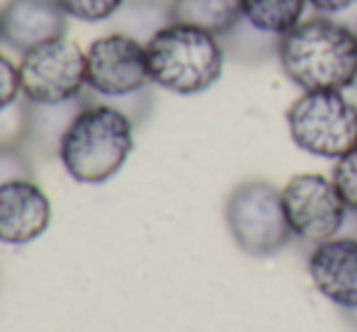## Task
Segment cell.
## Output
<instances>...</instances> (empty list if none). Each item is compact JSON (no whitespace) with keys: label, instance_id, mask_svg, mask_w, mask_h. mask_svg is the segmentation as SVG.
Instances as JSON below:
<instances>
[{"label":"cell","instance_id":"6da1fadb","mask_svg":"<svg viewBox=\"0 0 357 332\" xmlns=\"http://www.w3.org/2000/svg\"><path fill=\"white\" fill-rule=\"evenodd\" d=\"M284 78L301 90H353L357 29L338 17L311 15L280 39L275 52Z\"/></svg>","mask_w":357,"mask_h":332},{"label":"cell","instance_id":"7a4b0ae2","mask_svg":"<svg viewBox=\"0 0 357 332\" xmlns=\"http://www.w3.org/2000/svg\"><path fill=\"white\" fill-rule=\"evenodd\" d=\"M134 132L137 124L127 112L83 95V107L59 139L56 158L75 182L105 184L134 153Z\"/></svg>","mask_w":357,"mask_h":332},{"label":"cell","instance_id":"3957f363","mask_svg":"<svg viewBox=\"0 0 357 332\" xmlns=\"http://www.w3.org/2000/svg\"><path fill=\"white\" fill-rule=\"evenodd\" d=\"M151 83L173 95H202L221 80L226 44L195 24L168 19L146 39Z\"/></svg>","mask_w":357,"mask_h":332},{"label":"cell","instance_id":"277c9868","mask_svg":"<svg viewBox=\"0 0 357 332\" xmlns=\"http://www.w3.org/2000/svg\"><path fill=\"white\" fill-rule=\"evenodd\" d=\"M85 97L119 107L142 124L151 107L146 42L127 32H107L85 49Z\"/></svg>","mask_w":357,"mask_h":332},{"label":"cell","instance_id":"5b68a950","mask_svg":"<svg viewBox=\"0 0 357 332\" xmlns=\"http://www.w3.org/2000/svg\"><path fill=\"white\" fill-rule=\"evenodd\" d=\"M284 122L291 143L314 158L338 160L357 145V102L348 90H301Z\"/></svg>","mask_w":357,"mask_h":332},{"label":"cell","instance_id":"8992f818","mask_svg":"<svg viewBox=\"0 0 357 332\" xmlns=\"http://www.w3.org/2000/svg\"><path fill=\"white\" fill-rule=\"evenodd\" d=\"M224 216L234 243L253 258L280 253L294 238L284 214L282 192L268 180L241 182L226 199Z\"/></svg>","mask_w":357,"mask_h":332},{"label":"cell","instance_id":"52a82bcc","mask_svg":"<svg viewBox=\"0 0 357 332\" xmlns=\"http://www.w3.org/2000/svg\"><path fill=\"white\" fill-rule=\"evenodd\" d=\"M280 192L291 233L311 248L343 233L345 221L353 214L331 175L299 173L287 180Z\"/></svg>","mask_w":357,"mask_h":332},{"label":"cell","instance_id":"ba28073f","mask_svg":"<svg viewBox=\"0 0 357 332\" xmlns=\"http://www.w3.org/2000/svg\"><path fill=\"white\" fill-rule=\"evenodd\" d=\"M22 95L32 104H63L85 93V52L68 37H56L20 54Z\"/></svg>","mask_w":357,"mask_h":332},{"label":"cell","instance_id":"9c48e42d","mask_svg":"<svg viewBox=\"0 0 357 332\" xmlns=\"http://www.w3.org/2000/svg\"><path fill=\"white\" fill-rule=\"evenodd\" d=\"M52 226V201L34 175H15L0 182V243L29 245Z\"/></svg>","mask_w":357,"mask_h":332},{"label":"cell","instance_id":"30bf717a","mask_svg":"<svg viewBox=\"0 0 357 332\" xmlns=\"http://www.w3.org/2000/svg\"><path fill=\"white\" fill-rule=\"evenodd\" d=\"M311 284L343 310H357V235H335L314 245L306 258Z\"/></svg>","mask_w":357,"mask_h":332},{"label":"cell","instance_id":"8fae6325","mask_svg":"<svg viewBox=\"0 0 357 332\" xmlns=\"http://www.w3.org/2000/svg\"><path fill=\"white\" fill-rule=\"evenodd\" d=\"M68 13L61 0H8L0 8V42L17 54L66 37Z\"/></svg>","mask_w":357,"mask_h":332},{"label":"cell","instance_id":"7c38bea8","mask_svg":"<svg viewBox=\"0 0 357 332\" xmlns=\"http://www.w3.org/2000/svg\"><path fill=\"white\" fill-rule=\"evenodd\" d=\"M306 13L309 0H243L241 22L236 27L250 32V37L268 42L278 52L280 39L299 27L306 19Z\"/></svg>","mask_w":357,"mask_h":332},{"label":"cell","instance_id":"4fadbf2b","mask_svg":"<svg viewBox=\"0 0 357 332\" xmlns=\"http://www.w3.org/2000/svg\"><path fill=\"white\" fill-rule=\"evenodd\" d=\"M243 0H170V19L195 24L224 39L241 22Z\"/></svg>","mask_w":357,"mask_h":332},{"label":"cell","instance_id":"5bb4252c","mask_svg":"<svg viewBox=\"0 0 357 332\" xmlns=\"http://www.w3.org/2000/svg\"><path fill=\"white\" fill-rule=\"evenodd\" d=\"M83 107V97L63 104H32L29 102V132L27 141H34V145L56 153L59 139L63 129L73 119V114Z\"/></svg>","mask_w":357,"mask_h":332},{"label":"cell","instance_id":"9a60e30c","mask_svg":"<svg viewBox=\"0 0 357 332\" xmlns=\"http://www.w3.org/2000/svg\"><path fill=\"white\" fill-rule=\"evenodd\" d=\"M124 3L127 0H61L68 17L80 22H107L124 8Z\"/></svg>","mask_w":357,"mask_h":332},{"label":"cell","instance_id":"2e32d148","mask_svg":"<svg viewBox=\"0 0 357 332\" xmlns=\"http://www.w3.org/2000/svg\"><path fill=\"white\" fill-rule=\"evenodd\" d=\"M331 177H333L335 187L343 194L348 209L357 216V145L345 155H340L338 160H333Z\"/></svg>","mask_w":357,"mask_h":332},{"label":"cell","instance_id":"e0dca14e","mask_svg":"<svg viewBox=\"0 0 357 332\" xmlns=\"http://www.w3.org/2000/svg\"><path fill=\"white\" fill-rule=\"evenodd\" d=\"M22 97V80H20V63L0 52V112L13 107Z\"/></svg>","mask_w":357,"mask_h":332},{"label":"cell","instance_id":"ac0fdd59","mask_svg":"<svg viewBox=\"0 0 357 332\" xmlns=\"http://www.w3.org/2000/svg\"><path fill=\"white\" fill-rule=\"evenodd\" d=\"M15 175H34L32 163L22 148H0V182Z\"/></svg>","mask_w":357,"mask_h":332},{"label":"cell","instance_id":"d6986e66","mask_svg":"<svg viewBox=\"0 0 357 332\" xmlns=\"http://www.w3.org/2000/svg\"><path fill=\"white\" fill-rule=\"evenodd\" d=\"M357 8V0H309V10L314 15H328V17H340Z\"/></svg>","mask_w":357,"mask_h":332},{"label":"cell","instance_id":"ffe728a7","mask_svg":"<svg viewBox=\"0 0 357 332\" xmlns=\"http://www.w3.org/2000/svg\"><path fill=\"white\" fill-rule=\"evenodd\" d=\"M355 90H357V85H355Z\"/></svg>","mask_w":357,"mask_h":332}]
</instances>
